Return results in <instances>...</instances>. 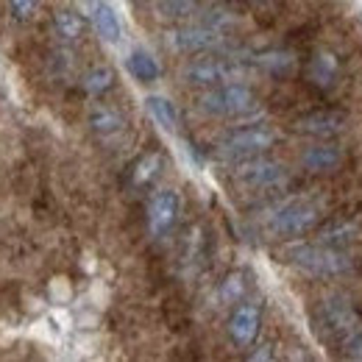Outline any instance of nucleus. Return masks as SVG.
Listing matches in <instances>:
<instances>
[{
    "label": "nucleus",
    "instance_id": "9",
    "mask_svg": "<svg viewBox=\"0 0 362 362\" xmlns=\"http://www.w3.org/2000/svg\"><path fill=\"white\" fill-rule=\"evenodd\" d=\"M323 315L329 320L332 332H334L343 343H349L354 334L362 332V320L357 317V313L351 310V304L343 301V298H329V301L323 304Z\"/></svg>",
    "mask_w": 362,
    "mask_h": 362
},
{
    "label": "nucleus",
    "instance_id": "5",
    "mask_svg": "<svg viewBox=\"0 0 362 362\" xmlns=\"http://www.w3.org/2000/svg\"><path fill=\"white\" fill-rule=\"evenodd\" d=\"M179 209V192L176 189H159L148 204V228H151V234L153 237H165L176 223Z\"/></svg>",
    "mask_w": 362,
    "mask_h": 362
},
{
    "label": "nucleus",
    "instance_id": "17",
    "mask_svg": "<svg viewBox=\"0 0 362 362\" xmlns=\"http://www.w3.org/2000/svg\"><path fill=\"white\" fill-rule=\"evenodd\" d=\"M257 64L271 76H290L296 70V53L293 50H268L257 56Z\"/></svg>",
    "mask_w": 362,
    "mask_h": 362
},
{
    "label": "nucleus",
    "instance_id": "8",
    "mask_svg": "<svg viewBox=\"0 0 362 362\" xmlns=\"http://www.w3.org/2000/svg\"><path fill=\"white\" fill-rule=\"evenodd\" d=\"M237 179L248 187H276L287 179V170L273 159H248L237 168Z\"/></svg>",
    "mask_w": 362,
    "mask_h": 362
},
{
    "label": "nucleus",
    "instance_id": "30",
    "mask_svg": "<svg viewBox=\"0 0 362 362\" xmlns=\"http://www.w3.org/2000/svg\"><path fill=\"white\" fill-rule=\"evenodd\" d=\"M251 360H271V349H268V346H262V351L251 354Z\"/></svg>",
    "mask_w": 362,
    "mask_h": 362
},
{
    "label": "nucleus",
    "instance_id": "10",
    "mask_svg": "<svg viewBox=\"0 0 362 362\" xmlns=\"http://www.w3.org/2000/svg\"><path fill=\"white\" fill-rule=\"evenodd\" d=\"M228 334H231V340H234L240 349L251 346V343L257 340V334H259V307H254V304H240V307L231 313Z\"/></svg>",
    "mask_w": 362,
    "mask_h": 362
},
{
    "label": "nucleus",
    "instance_id": "14",
    "mask_svg": "<svg viewBox=\"0 0 362 362\" xmlns=\"http://www.w3.org/2000/svg\"><path fill=\"white\" fill-rule=\"evenodd\" d=\"M337 73H340V62H337V56L332 50H317L313 56V62H310V67H307L310 81L315 87H323V90L337 78Z\"/></svg>",
    "mask_w": 362,
    "mask_h": 362
},
{
    "label": "nucleus",
    "instance_id": "18",
    "mask_svg": "<svg viewBox=\"0 0 362 362\" xmlns=\"http://www.w3.org/2000/svg\"><path fill=\"white\" fill-rule=\"evenodd\" d=\"M90 126L95 134L112 136L123 129V117L115 109H109V106H95L90 112Z\"/></svg>",
    "mask_w": 362,
    "mask_h": 362
},
{
    "label": "nucleus",
    "instance_id": "3",
    "mask_svg": "<svg viewBox=\"0 0 362 362\" xmlns=\"http://www.w3.org/2000/svg\"><path fill=\"white\" fill-rule=\"evenodd\" d=\"M317 218H320L317 204L307 201V198H293L271 215V231L279 237H298L315 226Z\"/></svg>",
    "mask_w": 362,
    "mask_h": 362
},
{
    "label": "nucleus",
    "instance_id": "31",
    "mask_svg": "<svg viewBox=\"0 0 362 362\" xmlns=\"http://www.w3.org/2000/svg\"><path fill=\"white\" fill-rule=\"evenodd\" d=\"M248 3H254V6H268V3H273V0H248Z\"/></svg>",
    "mask_w": 362,
    "mask_h": 362
},
{
    "label": "nucleus",
    "instance_id": "20",
    "mask_svg": "<svg viewBox=\"0 0 362 362\" xmlns=\"http://www.w3.org/2000/svg\"><path fill=\"white\" fill-rule=\"evenodd\" d=\"M357 223H337V226H329L326 231H320V237H317V243L320 245H329V248H343V245H349L351 240H357Z\"/></svg>",
    "mask_w": 362,
    "mask_h": 362
},
{
    "label": "nucleus",
    "instance_id": "16",
    "mask_svg": "<svg viewBox=\"0 0 362 362\" xmlns=\"http://www.w3.org/2000/svg\"><path fill=\"white\" fill-rule=\"evenodd\" d=\"M145 109H148V115H151L165 132H176V126H179V112H176V106H173L170 98H165V95H148V98H145Z\"/></svg>",
    "mask_w": 362,
    "mask_h": 362
},
{
    "label": "nucleus",
    "instance_id": "4",
    "mask_svg": "<svg viewBox=\"0 0 362 362\" xmlns=\"http://www.w3.org/2000/svg\"><path fill=\"white\" fill-rule=\"evenodd\" d=\"M276 139H279L276 132L268 126H251V129H240V132L228 134L221 148L226 156H254V153L273 148Z\"/></svg>",
    "mask_w": 362,
    "mask_h": 362
},
{
    "label": "nucleus",
    "instance_id": "12",
    "mask_svg": "<svg viewBox=\"0 0 362 362\" xmlns=\"http://www.w3.org/2000/svg\"><path fill=\"white\" fill-rule=\"evenodd\" d=\"M92 25H95V31H98V37L103 42H109V45H120L123 42V23H120L117 11L109 3L98 0L92 6Z\"/></svg>",
    "mask_w": 362,
    "mask_h": 362
},
{
    "label": "nucleus",
    "instance_id": "13",
    "mask_svg": "<svg viewBox=\"0 0 362 362\" xmlns=\"http://www.w3.org/2000/svg\"><path fill=\"white\" fill-rule=\"evenodd\" d=\"M340 162H343V151L337 145H313L301 153V165L313 173H329L340 168Z\"/></svg>",
    "mask_w": 362,
    "mask_h": 362
},
{
    "label": "nucleus",
    "instance_id": "24",
    "mask_svg": "<svg viewBox=\"0 0 362 362\" xmlns=\"http://www.w3.org/2000/svg\"><path fill=\"white\" fill-rule=\"evenodd\" d=\"M159 165H162V156L159 153H145L134 168V184H148V181L156 176Z\"/></svg>",
    "mask_w": 362,
    "mask_h": 362
},
{
    "label": "nucleus",
    "instance_id": "19",
    "mask_svg": "<svg viewBox=\"0 0 362 362\" xmlns=\"http://www.w3.org/2000/svg\"><path fill=\"white\" fill-rule=\"evenodd\" d=\"M153 11L159 20H184L198 11V0H153Z\"/></svg>",
    "mask_w": 362,
    "mask_h": 362
},
{
    "label": "nucleus",
    "instance_id": "2",
    "mask_svg": "<svg viewBox=\"0 0 362 362\" xmlns=\"http://www.w3.org/2000/svg\"><path fill=\"white\" fill-rule=\"evenodd\" d=\"M201 109L215 117H237L257 109V95L245 84H221L201 98Z\"/></svg>",
    "mask_w": 362,
    "mask_h": 362
},
{
    "label": "nucleus",
    "instance_id": "26",
    "mask_svg": "<svg viewBox=\"0 0 362 362\" xmlns=\"http://www.w3.org/2000/svg\"><path fill=\"white\" fill-rule=\"evenodd\" d=\"M234 23H237V17L228 14L226 8H215V11L206 14V25H209V28H218V31H223L226 25H234Z\"/></svg>",
    "mask_w": 362,
    "mask_h": 362
},
{
    "label": "nucleus",
    "instance_id": "28",
    "mask_svg": "<svg viewBox=\"0 0 362 362\" xmlns=\"http://www.w3.org/2000/svg\"><path fill=\"white\" fill-rule=\"evenodd\" d=\"M346 346V354L351 357V360H362V332L360 334H354L349 343H343Z\"/></svg>",
    "mask_w": 362,
    "mask_h": 362
},
{
    "label": "nucleus",
    "instance_id": "25",
    "mask_svg": "<svg viewBox=\"0 0 362 362\" xmlns=\"http://www.w3.org/2000/svg\"><path fill=\"white\" fill-rule=\"evenodd\" d=\"M47 293H50L53 304H70L73 301V281L67 276H53L47 284Z\"/></svg>",
    "mask_w": 362,
    "mask_h": 362
},
{
    "label": "nucleus",
    "instance_id": "21",
    "mask_svg": "<svg viewBox=\"0 0 362 362\" xmlns=\"http://www.w3.org/2000/svg\"><path fill=\"white\" fill-rule=\"evenodd\" d=\"M81 84H84V90L90 92V95H100V92H106L112 84H115V73H112V67H92L84 73V78H81Z\"/></svg>",
    "mask_w": 362,
    "mask_h": 362
},
{
    "label": "nucleus",
    "instance_id": "29",
    "mask_svg": "<svg viewBox=\"0 0 362 362\" xmlns=\"http://www.w3.org/2000/svg\"><path fill=\"white\" fill-rule=\"evenodd\" d=\"M92 301H100V307H106V301H109V293L103 290V284H92Z\"/></svg>",
    "mask_w": 362,
    "mask_h": 362
},
{
    "label": "nucleus",
    "instance_id": "6",
    "mask_svg": "<svg viewBox=\"0 0 362 362\" xmlns=\"http://www.w3.org/2000/svg\"><path fill=\"white\" fill-rule=\"evenodd\" d=\"M237 73L240 70L234 64H226L221 59H198L184 67V78L195 87H221V84L231 81Z\"/></svg>",
    "mask_w": 362,
    "mask_h": 362
},
{
    "label": "nucleus",
    "instance_id": "7",
    "mask_svg": "<svg viewBox=\"0 0 362 362\" xmlns=\"http://www.w3.org/2000/svg\"><path fill=\"white\" fill-rule=\"evenodd\" d=\"M170 47H176L181 53H201V50H212L223 42V34L218 28L209 25H189V28H179L168 37Z\"/></svg>",
    "mask_w": 362,
    "mask_h": 362
},
{
    "label": "nucleus",
    "instance_id": "23",
    "mask_svg": "<svg viewBox=\"0 0 362 362\" xmlns=\"http://www.w3.org/2000/svg\"><path fill=\"white\" fill-rule=\"evenodd\" d=\"M243 296H245V279H243V273L226 276V281H223L221 290H218V298H221L223 304H237Z\"/></svg>",
    "mask_w": 362,
    "mask_h": 362
},
{
    "label": "nucleus",
    "instance_id": "11",
    "mask_svg": "<svg viewBox=\"0 0 362 362\" xmlns=\"http://www.w3.org/2000/svg\"><path fill=\"white\" fill-rule=\"evenodd\" d=\"M346 126H349V117L340 115V112H313V115H304L296 123L298 132L313 136H334L340 134Z\"/></svg>",
    "mask_w": 362,
    "mask_h": 362
},
{
    "label": "nucleus",
    "instance_id": "15",
    "mask_svg": "<svg viewBox=\"0 0 362 362\" xmlns=\"http://www.w3.org/2000/svg\"><path fill=\"white\" fill-rule=\"evenodd\" d=\"M126 67H129V73L134 76L139 84H153V81L162 76L159 62H156L148 50H132L129 59H126Z\"/></svg>",
    "mask_w": 362,
    "mask_h": 362
},
{
    "label": "nucleus",
    "instance_id": "1",
    "mask_svg": "<svg viewBox=\"0 0 362 362\" xmlns=\"http://www.w3.org/2000/svg\"><path fill=\"white\" fill-rule=\"evenodd\" d=\"M293 265L301 268L310 276H320V279H329V276H340V273L351 271V257L340 248H329V245H298L293 251Z\"/></svg>",
    "mask_w": 362,
    "mask_h": 362
},
{
    "label": "nucleus",
    "instance_id": "27",
    "mask_svg": "<svg viewBox=\"0 0 362 362\" xmlns=\"http://www.w3.org/2000/svg\"><path fill=\"white\" fill-rule=\"evenodd\" d=\"M37 3L40 0H11V11H14L17 20H25V17H31L37 11Z\"/></svg>",
    "mask_w": 362,
    "mask_h": 362
},
{
    "label": "nucleus",
    "instance_id": "22",
    "mask_svg": "<svg viewBox=\"0 0 362 362\" xmlns=\"http://www.w3.org/2000/svg\"><path fill=\"white\" fill-rule=\"evenodd\" d=\"M53 25H56V34H59L62 40H67V42L78 40L81 31H84V20H81L76 11H59Z\"/></svg>",
    "mask_w": 362,
    "mask_h": 362
}]
</instances>
